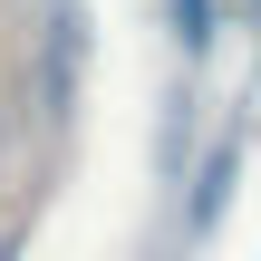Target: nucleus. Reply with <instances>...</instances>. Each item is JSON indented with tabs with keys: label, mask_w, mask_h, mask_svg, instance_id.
<instances>
[{
	"label": "nucleus",
	"mask_w": 261,
	"mask_h": 261,
	"mask_svg": "<svg viewBox=\"0 0 261 261\" xmlns=\"http://www.w3.org/2000/svg\"><path fill=\"white\" fill-rule=\"evenodd\" d=\"M165 19H174L184 68H203V48H213V0H165Z\"/></svg>",
	"instance_id": "obj_1"
},
{
	"label": "nucleus",
	"mask_w": 261,
	"mask_h": 261,
	"mask_svg": "<svg viewBox=\"0 0 261 261\" xmlns=\"http://www.w3.org/2000/svg\"><path fill=\"white\" fill-rule=\"evenodd\" d=\"M223 194H232V145H213V155H203V194H194V232H213Z\"/></svg>",
	"instance_id": "obj_2"
}]
</instances>
